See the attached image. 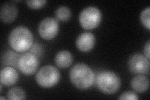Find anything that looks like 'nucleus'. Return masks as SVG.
<instances>
[{
    "label": "nucleus",
    "instance_id": "f257e3e1",
    "mask_svg": "<svg viewBox=\"0 0 150 100\" xmlns=\"http://www.w3.org/2000/svg\"><path fill=\"white\" fill-rule=\"evenodd\" d=\"M69 79L75 87L79 89L90 88L95 82L93 70L84 63H77L69 71Z\"/></svg>",
    "mask_w": 150,
    "mask_h": 100
},
{
    "label": "nucleus",
    "instance_id": "4468645a",
    "mask_svg": "<svg viewBox=\"0 0 150 100\" xmlns=\"http://www.w3.org/2000/svg\"><path fill=\"white\" fill-rule=\"evenodd\" d=\"M16 52L11 50L5 52L2 57V65L18 68V62L21 56Z\"/></svg>",
    "mask_w": 150,
    "mask_h": 100
},
{
    "label": "nucleus",
    "instance_id": "4be33fe9",
    "mask_svg": "<svg viewBox=\"0 0 150 100\" xmlns=\"http://www.w3.org/2000/svg\"><path fill=\"white\" fill-rule=\"evenodd\" d=\"M2 86H3V84L1 83V85H0V87H1V90H0V93H2V90H3V87H2Z\"/></svg>",
    "mask_w": 150,
    "mask_h": 100
},
{
    "label": "nucleus",
    "instance_id": "7ed1b4c3",
    "mask_svg": "<svg viewBox=\"0 0 150 100\" xmlns=\"http://www.w3.org/2000/svg\"><path fill=\"white\" fill-rule=\"evenodd\" d=\"M96 85L100 91L105 94H114L121 87V79L117 74L110 71H103L95 78Z\"/></svg>",
    "mask_w": 150,
    "mask_h": 100
},
{
    "label": "nucleus",
    "instance_id": "9b49d317",
    "mask_svg": "<svg viewBox=\"0 0 150 100\" xmlns=\"http://www.w3.org/2000/svg\"><path fill=\"white\" fill-rule=\"evenodd\" d=\"M19 79V75L16 69L11 66H6L0 73V82L6 87H11Z\"/></svg>",
    "mask_w": 150,
    "mask_h": 100
},
{
    "label": "nucleus",
    "instance_id": "20e7f679",
    "mask_svg": "<svg viewBox=\"0 0 150 100\" xmlns=\"http://www.w3.org/2000/svg\"><path fill=\"white\" fill-rule=\"evenodd\" d=\"M60 77V73L57 68L51 65H46L38 71L36 81L40 87L50 88L59 82Z\"/></svg>",
    "mask_w": 150,
    "mask_h": 100
},
{
    "label": "nucleus",
    "instance_id": "f03ea898",
    "mask_svg": "<svg viewBox=\"0 0 150 100\" xmlns=\"http://www.w3.org/2000/svg\"><path fill=\"white\" fill-rule=\"evenodd\" d=\"M8 42L13 50L18 53H23L30 50L33 45V36L28 28L20 26L11 31Z\"/></svg>",
    "mask_w": 150,
    "mask_h": 100
},
{
    "label": "nucleus",
    "instance_id": "aec40b11",
    "mask_svg": "<svg viewBox=\"0 0 150 100\" xmlns=\"http://www.w3.org/2000/svg\"><path fill=\"white\" fill-rule=\"evenodd\" d=\"M138 99L137 94L133 91L124 92L118 98V99L121 100H138Z\"/></svg>",
    "mask_w": 150,
    "mask_h": 100
},
{
    "label": "nucleus",
    "instance_id": "412c9836",
    "mask_svg": "<svg viewBox=\"0 0 150 100\" xmlns=\"http://www.w3.org/2000/svg\"><path fill=\"white\" fill-rule=\"evenodd\" d=\"M150 41L149 40L148 41V42L146 43V44L144 45V56L146 58L149 60V58H150V56H149V49H150Z\"/></svg>",
    "mask_w": 150,
    "mask_h": 100
},
{
    "label": "nucleus",
    "instance_id": "dca6fc26",
    "mask_svg": "<svg viewBox=\"0 0 150 100\" xmlns=\"http://www.w3.org/2000/svg\"><path fill=\"white\" fill-rule=\"evenodd\" d=\"M7 98L10 100L25 99L26 93L20 87H14L9 90L7 93Z\"/></svg>",
    "mask_w": 150,
    "mask_h": 100
},
{
    "label": "nucleus",
    "instance_id": "1a4fd4ad",
    "mask_svg": "<svg viewBox=\"0 0 150 100\" xmlns=\"http://www.w3.org/2000/svg\"><path fill=\"white\" fill-rule=\"evenodd\" d=\"M96 38L92 33L84 32L79 35L76 41L77 48L81 52L87 53L92 50L95 45Z\"/></svg>",
    "mask_w": 150,
    "mask_h": 100
},
{
    "label": "nucleus",
    "instance_id": "423d86ee",
    "mask_svg": "<svg viewBox=\"0 0 150 100\" xmlns=\"http://www.w3.org/2000/svg\"><path fill=\"white\" fill-rule=\"evenodd\" d=\"M59 23L54 18H46L41 21L38 28L39 35L45 40H51L59 32Z\"/></svg>",
    "mask_w": 150,
    "mask_h": 100
},
{
    "label": "nucleus",
    "instance_id": "f3484780",
    "mask_svg": "<svg viewBox=\"0 0 150 100\" xmlns=\"http://www.w3.org/2000/svg\"><path fill=\"white\" fill-rule=\"evenodd\" d=\"M150 8L148 7L143 9L140 15V21L142 25L148 30H150Z\"/></svg>",
    "mask_w": 150,
    "mask_h": 100
},
{
    "label": "nucleus",
    "instance_id": "f8f14e48",
    "mask_svg": "<svg viewBox=\"0 0 150 100\" xmlns=\"http://www.w3.org/2000/svg\"><path fill=\"white\" fill-rule=\"evenodd\" d=\"M131 87L136 92L144 93L149 88V80L146 76L138 74L131 79Z\"/></svg>",
    "mask_w": 150,
    "mask_h": 100
},
{
    "label": "nucleus",
    "instance_id": "ddd939ff",
    "mask_svg": "<svg viewBox=\"0 0 150 100\" xmlns=\"http://www.w3.org/2000/svg\"><path fill=\"white\" fill-rule=\"evenodd\" d=\"M73 58L70 52L62 50L56 54L54 62L58 67L60 68H67L70 66L73 63Z\"/></svg>",
    "mask_w": 150,
    "mask_h": 100
},
{
    "label": "nucleus",
    "instance_id": "2eb2a0df",
    "mask_svg": "<svg viewBox=\"0 0 150 100\" xmlns=\"http://www.w3.org/2000/svg\"><path fill=\"white\" fill-rule=\"evenodd\" d=\"M55 16L56 20L59 21L67 22L71 17V9L67 6H60L56 10Z\"/></svg>",
    "mask_w": 150,
    "mask_h": 100
},
{
    "label": "nucleus",
    "instance_id": "9d476101",
    "mask_svg": "<svg viewBox=\"0 0 150 100\" xmlns=\"http://www.w3.org/2000/svg\"><path fill=\"white\" fill-rule=\"evenodd\" d=\"M18 16V8L12 3H4L0 9V18L4 23H10L16 20Z\"/></svg>",
    "mask_w": 150,
    "mask_h": 100
},
{
    "label": "nucleus",
    "instance_id": "0eeeda50",
    "mask_svg": "<svg viewBox=\"0 0 150 100\" xmlns=\"http://www.w3.org/2000/svg\"><path fill=\"white\" fill-rule=\"evenodd\" d=\"M149 60L144 55L136 53L130 56L128 67L130 72L134 74H143L149 73Z\"/></svg>",
    "mask_w": 150,
    "mask_h": 100
},
{
    "label": "nucleus",
    "instance_id": "a211bd4d",
    "mask_svg": "<svg viewBox=\"0 0 150 100\" xmlns=\"http://www.w3.org/2000/svg\"><path fill=\"white\" fill-rule=\"evenodd\" d=\"M47 1L45 0H28L26 1L27 6L33 9H38L43 7L46 4Z\"/></svg>",
    "mask_w": 150,
    "mask_h": 100
},
{
    "label": "nucleus",
    "instance_id": "6ab92c4d",
    "mask_svg": "<svg viewBox=\"0 0 150 100\" xmlns=\"http://www.w3.org/2000/svg\"><path fill=\"white\" fill-rule=\"evenodd\" d=\"M30 53L35 55L37 58H38L43 55V47H42V46L40 44H39L38 43H35L30 49Z\"/></svg>",
    "mask_w": 150,
    "mask_h": 100
},
{
    "label": "nucleus",
    "instance_id": "39448f33",
    "mask_svg": "<svg viewBox=\"0 0 150 100\" xmlns=\"http://www.w3.org/2000/svg\"><path fill=\"white\" fill-rule=\"evenodd\" d=\"M102 15L99 9L95 6L84 8L79 16V22L84 30L95 29L101 21Z\"/></svg>",
    "mask_w": 150,
    "mask_h": 100
},
{
    "label": "nucleus",
    "instance_id": "6e6552de",
    "mask_svg": "<svg viewBox=\"0 0 150 100\" xmlns=\"http://www.w3.org/2000/svg\"><path fill=\"white\" fill-rule=\"evenodd\" d=\"M39 61L37 57L28 52L21 55L18 62V69L25 75L35 74L38 68Z\"/></svg>",
    "mask_w": 150,
    "mask_h": 100
},
{
    "label": "nucleus",
    "instance_id": "5701e85b",
    "mask_svg": "<svg viewBox=\"0 0 150 100\" xmlns=\"http://www.w3.org/2000/svg\"><path fill=\"white\" fill-rule=\"evenodd\" d=\"M0 99H6V98H3V97H0Z\"/></svg>",
    "mask_w": 150,
    "mask_h": 100
}]
</instances>
